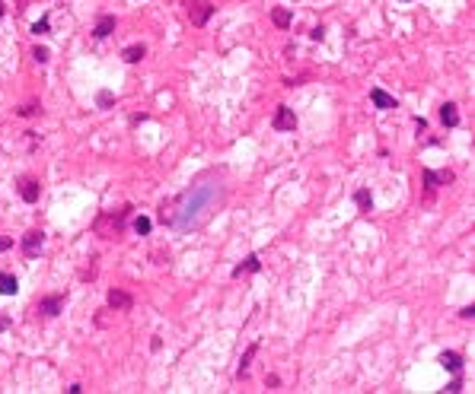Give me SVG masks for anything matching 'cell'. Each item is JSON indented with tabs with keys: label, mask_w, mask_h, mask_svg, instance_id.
Instances as JSON below:
<instances>
[{
	"label": "cell",
	"mask_w": 475,
	"mask_h": 394,
	"mask_svg": "<svg viewBox=\"0 0 475 394\" xmlns=\"http://www.w3.org/2000/svg\"><path fill=\"white\" fill-rule=\"evenodd\" d=\"M220 200H223V188L217 181H201V185H195L192 191H185V194L176 200L172 213H163V223H169L176 232L198 229V226H204L214 216V210L220 207Z\"/></svg>",
	"instance_id": "1"
},
{
	"label": "cell",
	"mask_w": 475,
	"mask_h": 394,
	"mask_svg": "<svg viewBox=\"0 0 475 394\" xmlns=\"http://www.w3.org/2000/svg\"><path fill=\"white\" fill-rule=\"evenodd\" d=\"M188 19H192V25H204L207 19H211L214 13V3H207V0H188Z\"/></svg>",
	"instance_id": "2"
},
{
	"label": "cell",
	"mask_w": 475,
	"mask_h": 394,
	"mask_svg": "<svg viewBox=\"0 0 475 394\" xmlns=\"http://www.w3.org/2000/svg\"><path fill=\"white\" fill-rule=\"evenodd\" d=\"M42 245H45V232L42 229H29L23 235V251H26V258H36L39 251H42Z\"/></svg>",
	"instance_id": "3"
},
{
	"label": "cell",
	"mask_w": 475,
	"mask_h": 394,
	"mask_svg": "<svg viewBox=\"0 0 475 394\" xmlns=\"http://www.w3.org/2000/svg\"><path fill=\"white\" fill-rule=\"evenodd\" d=\"M271 127L274 130H293V127H297V115H293V108L281 105V108L274 111V118H271Z\"/></svg>",
	"instance_id": "4"
},
{
	"label": "cell",
	"mask_w": 475,
	"mask_h": 394,
	"mask_svg": "<svg viewBox=\"0 0 475 394\" xmlns=\"http://www.w3.org/2000/svg\"><path fill=\"white\" fill-rule=\"evenodd\" d=\"M64 302H67V296H48V299H42V302H39V312H42V315H48V318H55V315H61Z\"/></svg>",
	"instance_id": "5"
},
{
	"label": "cell",
	"mask_w": 475,
	"mask_h": 394,
	"mask_svg": "<svg viewBox=\"0 0 475 394\" xmlns=\"http://www.w3.org/2000/svg\"><path fill=\"white\" fill-rule=\"evenodd\" d=\"M134 305V299L128 296L125 290H112L109 293V309H115V312H128Z\"/></svg>",
	"instance_id": "6"
},
{
	"label": "cell",
	"mask_w": 475,
	"mask_h": 394,
	"mask_svg": "<svg viewBox=\"0 0 475 394\" xmlns=\"http://www.w3.org/2000/svg\"><path fill=\"white\" fill-rule=\"evenodd\" d=\"M20 194H23V200H26V204H36V200H39V194H42V185H39L36 178H26L23 185H20Z\"/></svg>",
	"instance_id": "7"
},
{
	"label": "cell",
	"mask_w": 475,
	"mask_h": 394,
	"mask_svg": "<svg viewBox=\"0 0 475 394\" xmlns=\"http://www.w3.org/2000/svg\"><path fill=\"white\" fill-rule=\"evenodd\" d=\"M262 270V261H258V255H249L243 264L233 267V277H243V274H258Z\"/></svg>",
	"instance_id": "8"
},
{
	"label": "cell",
	"mask_w": 475,
	"mask_h": 394,
	"mask_svg": "<svg viewBox=\"0 0 475 394\" xmlns=\"http://www.w3.org/2000/svg\"><path fill=\"white\" fill-rule=\"evenodd\" d=\"M370 99H373V105H376V108H383V111H386V108H395V99H392L389 92H383L379 86L370 89Z\"/></svg>",
	"instance_id": "9"
},
{
	"label": "cell",
	"mask_w": 475,
	"mask_h": 394,
	"mask_svg": "<svg viewBox=\"0 0 475 394\" xmlns=\"http://www.w3.org/2000/svg\"><path fill=\"white\" fill-rule=\"evenodd\" d=\"M424 181H427V188L450 185V181H453V172H430V169H424Z\"/></svg>",
	"instance_id": "10"
},
{
	"label": "cell",
	"mask_w": 475,
	"mask_h": 394,
	"mask_svg": "<svg viewBox=\"0 0 475 394\" xmlns=\"http://www.w3.org/2000/svg\"><path fill=\"white\" fill-rule=\"evenodd\" d=\"M440 121H443L446 127H456V124H459V111H456V105H453V102L440 105Z\"/></svg>",
	"instance_id": "11"
},
{
	"label": "cell",
	"mask_w": 475,
	"mask_h": 394,
	"mask_svg": "<svg viewBox=\"0 0 475 394\" xmlns=\"http://www.w3.org/2000/svg\"><path fill=\"white\" fill-rule=\"evenodd\" d=\"M440 366H443L446 372H459L462 369V356L459 353H446L443 350V353H440Z\"/></svg>",
	"instance_id": "12"
},
{
	"label": "cell",
	"mask_w": 475,
	"mask_h": 394,
	"mask_svg": "<svg viewBox=\"0 0 475 394\" xmlns=\"http://www.w3.org/2000/svg\"><path fill=\"white\" fill-rule=\"evenodd\" d=\"M112 32H115V16H102V19L96 22V29H93L96 38H109Z\"/></svg>",
	"instance_id": "13"
},
{
	"label": "cell",
	"mask_w": 475,
	"mask_h": 394,
	"mask_svg": "<svg viewBox=\"0 0 475 394\" xmlns=\"http://www.w3.org/2000/svg\"><path fill=\"white\" fill-rule=\"evenodd\" d=\"M16 290H20V280H16L13 274H0V293H4V296H16Z\"/></svg>",
	"instance_id": "14"
},
{
	"label": "cell",
	"mask_w": 475,
	"mask_h": 394,
	"mask_svg": "<svg viewBox=\"0 0 475 394\" xmlns=\"http://www.w3.org/2000/svg\"><path fill=\"white\" fill-rule=\"evenodd\" d=\"M354 204L360 207V213H370V207H373V197H370V191H367V188L354 191Z\"/></svg>",
	"instance_id": "15"
},
{
	"label": "cell",
	"mask_w": 475,
	"mask_h": 394,
	"mask_svg": "<svg viewBox=\"0 0 475 394\" xmlns=\"http://www.w3.org/2000/svg\"><path fill=\"white\" fill-rule=\"evenodd\" d=\"M255 353H258V344H252V347H249L246 353H243V360H239V369H236L239 379H246V375H249V363H252V356H255Z\"/></svg>",
	"instance_id": "16"
},
{
	"label": "cell",
	"mask_w": 475,
	"mask_h": 394,
	"mask_svg": "<svg viewBox=\"0 0 475 394\" xmlns=\"http://www.w3.org/2000/svg\"><path fill=\"white\" fill-rule=\"evenodd\" d=\"M122 57L128 60V64H137L141 57H147V48H144V45H128V48L122 51Z\"/></svg>",
	"instance_id": "17"
},
{
	"label": "cell",
	"mask_w": 475,
	"mask_h": 394,
	"mask_svg": "<svg viewBox=\"0 0 475 394\" xmlns=\"http://www.w3.org/2000/svg\"><path fill=\"white\" fill-rule=\"evenodd\" d=\"M271 19H274L278 29H287V25H290V10H281V6H278V10L271 13Z\"/></svg>",
	"instance_id": "18"
},
{
	"label": "cell",
	"mask_w": 475,
	"mask_h": 394,
	"mask_svg": "<svg viewBox=\"0 0 475 394\" xmlns=\"http://www.w3.org/2000/svg\"><path fill=\"white\" fill-rule=\"evenodd\" d=\"M150 226H153V223L147 220V216H137V220H134V232H137V235H147V232H150Z\"/></svg>",
	"instance_id": "19"
},
{
	"label": "cell",
	"mask_w": 475,
	"mask_h": 394,
	"mask_svg": "<svg viewBox=\"0 0 475 394\" xmlns=\"http://www.w3.org/2000/svg\"><path fill=\"white\" fill-rule=\"evenodd\" d=\"M32 57H36L39 64H48V48H36V51H32Z\"/></svg>",
	"instance_id": "20"
},
{
	"label": "cell",
	"mask_w": 475,
	"mask_h": 394,
	"mask_svg": "<svg viewBox=\"0 0 475 394\" xmlns=\"http://www.w3.org/2000/svg\"><path fill=\"white\" fill-rule=\"evenodd\" d=\"M48 25H51L48 19H39L36 25H32V32H36V35H45V32H48Z\"/></svg>",
	"instance_id": "21"
},
{
	"label": "cell",
	"mask_w": 475,
	"mask_h": 394,
	"mask_svg": "<svg viewBox=\"0 0 475 394\" xmlns=\"http://www.w3.org/2000/svg\"><path fill=\"white\" fill-rule=\"evenodd\" d=\"M112 105V92H99V108H109Z\"/></svg>",
	"instance_id": "22"
},
{
	"label": "cell",
	"mask_w": 475,
	"mask_h": 394,
	"mask_svg": "<svg viewBox=\"0 0 475 394\" xmlns=\"http://www.w3.org/2000/svg\"><path fill=\"white\" fill-rule=\"evenodd\" d=\"M446 391H450V394H456V391H462V382H459V379H453L450 385H446Z\"/></svg>",
	"instance_id": "23"
},
{
	"label": "cell",
	"mask_w": 475,
	"mask_h": 394,
	"mask_svg": "<svg viewBox=\"0 0 475 394\" xmlns=\"http://www.w3.org/2000/svg\"><path fill=\"white\" fill-rule=\"evenodd\" d=\"M459 315H462V318H465V321H469V318H475V305H465V309H462Z\"/></svg>",
	"instance_id": "24"
},
{
	"label": "cell",
	"mask_w": 475,
	"mask_h": 394,
	"mask_svg": "<svg viewBox=\"0 0 475 394\" xmlns=\"http://www.w3.org/2000/svg\"><path fill=\"white\" fill-rule=\"evenodd\" d=\"M322 35H325V29H322V25H319V29H313V32H309V38H316V41H319V38H322Z\"/></svg>",
	"instance_id": "25"
},
{
	"label": "cell",
	"mask_w": 475,
	"mask_h": 394,
	"mask_svg": "<svg viewBox=\"0 0 475 394\" xmlns=\"http://www.w3.org/2000/svg\"><path fill=\"white\" fill-rule=\"evenodd\" d=\"M7 328H10V318H7V315H0V334H4Z\"/></svg>",
	"instance_id": "26"
},
{
	"label": "cell",
	"mask_w": 475,
	"mask_h": 394,
	"mask_svg": "<svg viewBox=\"0 0 475 394\" xmlns=\"http://www.w3.org/2000/svg\"><path fill=\"white\" fill-rule=\"evenodd\" d=\"M7 248H13V239H0V251H7Z\"/></svg>",
	"instance_id": "27"
}]
</instances>
